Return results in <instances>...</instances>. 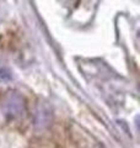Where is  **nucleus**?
<instances>
[{
	"instance_id": "obj_1",
	"label": "nucleus",
	"mask_w": 140,
	"mask_h": 148,
	"mask_svg": "<svg viewBox=\"0 0 140 148\" xmlns=\"http://www.w3.org/2000/svg\"><path fill=\"white\" fill-rule=\"evenodd\" d=\"M0 103H1L4 116L10 123H15L23 117L25 104H23V99L17 92H9L6 96H3Z\"/></svg>"
},
{
	"instance_id": "obj_3",
	"label": "nucleus",
	"mask_w": 140,
	"mask_h": 148,
	"mask_svg": "<svg viewBox=\"0 0 140 148\" xmlns=\"http://www.w3.org/2000/svg\"><path fill=\"white\" fill-rule=\"evenodd\" d=\"M1 98H3V92L0 91V100H1Z\"/></svg>"
},
{
	"instance_id": "obj_2",
	"label": "nucleus",
	"mask_w": 140,
	"mask_h": 148,
	"mask_svg": "<svg viewBox=\"0 0 140 148\" xmlns=\"http://www.w3.org/2000/svg\"><path fill=\"white\" fill-rule=\"evenodd\" d=\"M52 140L57 148H77V138L73 128L65 122H57L52 130Z\"/></svg>"
}]
</instances>
